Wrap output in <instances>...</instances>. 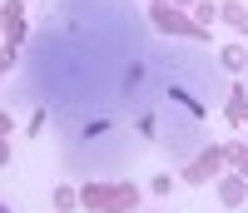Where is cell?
<instances>
[{
    "label": "cell",
    "instance_id": "cell-1",
    "mask_svg": "<svg viewBox=\"0 0 248 213\" xmlns=\"http://www.w3.org/2000/svg\"><path fill=\"white\" fill-rule=\"evenodd\" d=\"M0 213H5V208H0Z\"/></svg>",
    "mask_w": 248,
    "mask_h": 213
}]
</instances>
